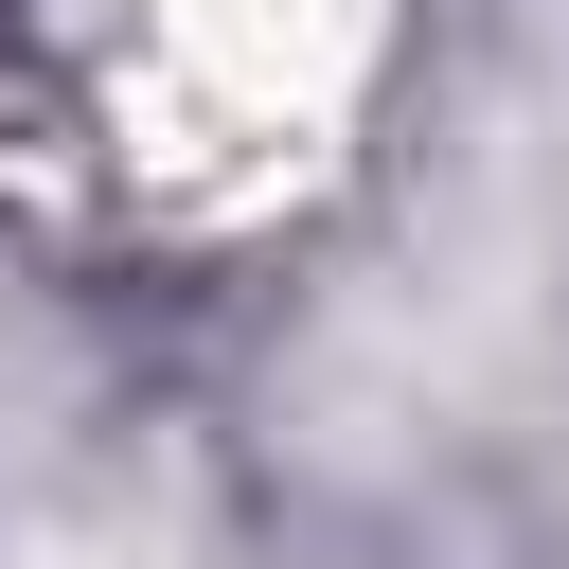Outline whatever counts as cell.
<instances>
[{
    "label": "cell",
    "mask_w": 569,
    "mask_h": 569,
    "mask_svg": "<svg viewBox=\"0 0 569 569\" xmlns=\"http://www.w3.org/2000/svg\"><path fill=\"white\" fill-rule=\"evenodd\" d=\"M71 53L160 196H249L338 124L373 0H71Z\"/></svg>",
    "instance_id": "cell-1"
}]
</instances>
